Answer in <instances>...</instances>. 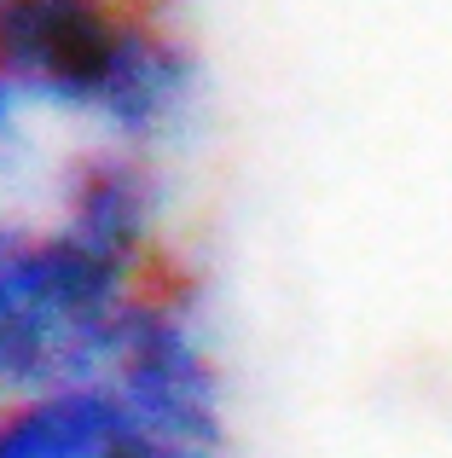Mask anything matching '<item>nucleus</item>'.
I'll list each match as a JSON object with an SVG mask.
<instances>
[]
</instances>
